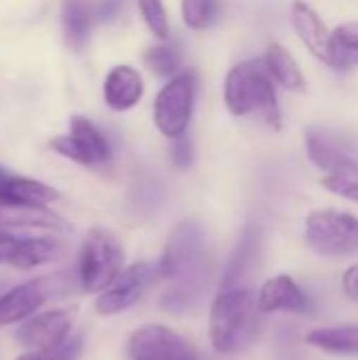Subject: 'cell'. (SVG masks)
Listing matches in <instances>:
<instances>
[{"label": "cell", "mask_w": 358, "mask_h": 360, "mask_svg": "<svg viewBox=\"0 0 358 360\" xmlns=\"http://www.w3.org/2000/svg\"><path fill=\"white\" fill-rule=\"evenodd\" d=\"M156 268L158 278L171 283L162 297V306L173 312L192 308L207 291L213 268L211 243L205 226L194 219L177 224Z\"/></svg>", "instance_id": "obj_1"}, {"label": "cell", "mask_w": 358, "mask_h": 360, "mask_svg": "<svg viewBox=\"0 0 358 360\" xmlns=\"http://www.w3.org/2000/svg\"><path fill=\"white\" fill-rule=\"evenodd\" d=\"M257 300L249 287L222 289L209 312V338L217 352L234 354L245 348L257 331Z\"/></svg>", "instance_id": "obj_2"}, {"label": "cell", "mask_w": 358, "mask_h": 360, "mask_svg": "<svg viewBox=\"0 0 358 360\" xmlns=\"http://www.w3.org/2000/svg\"><path fill=\"white\" fill-rule=\"evenodd\" d=\"M224 99L230 114L249 116L257 112L272 129H281L274 78L270 76L264 59H247L236 63L226 76Z\"/></svg>", "instance_id": "obj_3"}, {"label": "cell", "mask_w": 358, "mask_h": 360, "mask_svg": "<svg viewBox=\"0 0 358 360\" xmlns=\"http://www.w3.org/2000/svg\"><path fill=\"white\" fill-rule=\"evenodd\" d=\"M122 243L108 228H93L82 240L78 255V283L87 293L106 291L122 272Z\"/></svg>", "instance_id": "obj_4"}, {"label": "cell", "mask_w": 358, "mask_h": 360, "mask_svg": "<svg viewBox=\"0 0 358 360\" xmlns=\"http://www.w3.org/2000/svg\"><path fill=\"white\" fill-rule=\"evenodd\" d=\"M198 91V76L194 70H184L175 74L156 95L154 99V124L156 129L175 139L188 131L194 101Z\"/></svg>", "instance_id": "obj_5"}, {"label": "cell", "mask_w": 358, "mask_h": 360, "mask_svg": "<svg viewBox=\"0 0 358 360\" xmlns=\"http://www.w3.org/2000/svg\"><path fill=\"white\" fill-rule=\"evenodd\" d=\"M306 243L312 251L325 257H344L358 251V217L321 209L306 219Z\"/></svg>", "instance_id": "obj_6"}, {"label": "cell", "mask_w": 358, "mask_h": 360, "mask_svg": "<svg viewBox=\"0 0 358 360\" xmlns=\"http://www.w3.org/2000/svg\"><path fill=\"white\" fill-rule=\"evenodd\" d=\"M70 289H72V278L68 274L42 276L11 287L0 297V325L4 327V325L27 321L49 297H59Z\"/></svg>", "instance_id": "obj_7"}, {"label": "cell", "mask_w": 358, "mask_h": 360, "mask_svg": "<svg viewBox=\"0 0 358 360\" xmlns=\"http://www.w3.org/2000/svg\"><path fill=\"white\" fill-rule=\"evenodd\" d=\"M51 150L59 156H65L78 165L97 167L110 160V143L101 131L84 116H72L70 133L57 135L49 141Z\"/></svg>", "instance_id": "obj_8"}, {"label": "cell", "mask_w": 358, "mask_h": 360, "mask_svg": "<svg viewBox=\"0 0 358 360\" xmlns=\"http://www.w3.org/2000/svg\"><path fill=\"white\" fill-rule=\"evenodd\" d=\"M306 152L319 169L329 173L358 169V143L350 135L333 129H308Z\"/></svg>", "instance_id": "obj_9"}, {"label": "cell", "mask_w": 358, "mask_h": 360, "mask_svg": "<svg viewBox=\"0 0 358 360\" xmlns=\"http://www.w3.org/2000/svg\"><path fill=\"white\" fill-rule=\"evenodd\" d=\"M156 276H158V268L148 262L129 266L116 276V281L106 291L99 293V297L95 300V310L101 316L124 312L146 293V289L152 285Z\"/></svg>", "instance_id": "obj_10"}, {"label": "cell", "mask_w": 358, "mask_h": 360, "mask_svg": "<svg viewBox=\"0 0 358 360\" xmlns=\"http://www.w3.org/2000/svg\"><path fill=\"white\" fill-rule=\"evenodd\" d=\"M131 360H196V350L173 329L148 325L137 329L127 344Z\"/></svg>", "instance_id": "obj_11"}, {"label": "cell", "mask_w": 358, "mask_h": 360, "mask_svg": "<svg viewBox=\"0 0 358 360\" xmlns=\"http://www.w3.org/2000/svg\"><path fill=\"white\" fill-rule=\"evenodd\" d=\"M76 321V308H57L40 312L21 323L15 340L27 350L55 348L70 340L72 325Z\"/></svg>", "instance_id": "obj_12"}, {"label": "cell", "mask_w": 358, "mask_h": 360, "mask_svg": "<svg viewBox=\"0 0 358 360\" xmlns=\"http://www.w3.org/2000/svg\"><path fill=\"white\" fill-rule=\"evenodd\" d=\"M257 308L262 314H272L279 310L306 312L310 308V302L291 276L279 274L262 285L257 295Z\"/></svg>", "instance_id": "obj_13"}, {"label": "cell", "mask_w": 358, "mask_h": 360, "mask_svg": "<svg viewBox=\"0 0 358 360\" xmlns=\"http://www.w3.org/2000/svg\"><path fill=\"white\" fill-rule=\"evenodd\" d=\"M59 200V192L42 181L8 177L0 171V207H49Z\"/></svg>", "instance_id": "obj_14"}, {"label": "cell", "mask_w": 358, "mask_h": 360, "mask_svg": "<svg viewBox=\"0 0 358 360\" xmlns=\"http://www.w3.org/2000/svg\"><path fill=\"white\" fill-rule=\"evenodd\" d=\"M143 95V80L131 65H116L103 82V99L114 112H127L139 103Z\"/></svg>", "instance_id": "obj_15"}, {"label": "cell", "mask_w": 358, "mask_h": 360, "mask_svg": "<svg viewBox=\"0 0 358 360\" xmlns=\"http://www.w3.org/2000/svg\"><path fill=\"white\" fill-rule=\"evenodd\" d=\"M291 21L300 36V40L308 46L312 55L327 63V49H329V34L321 15L306 2L295 0L291 6Z\"/></svg>", "instance_id": "obj_16"}, {"label": "cell", "mask_w": 358, "mask_h": 360, "mask_svg": "<svg viewBox=\"0 0 358 360\" xmlns=\"http://www.w3.org/2000/svg\"><path fill=\"white\" fill-rule=\"evenodd\" d=\"M0 228L68 232L70 224L46 207H0Z\"/></svg>", "instance_id": "obj_17"}, {"label": "cell", "mask_w": 358, "mask_h": 360, "mask_svg": "<svg viewBox=\"0 0 358 360\" xmlns=\"http://www.w3.org/2000/svg\"><path fill=\"white\" fill-rule=\"evenodd\" d=\"M264 63L268 65V72L274 78V82L281 84L283 89H287L291 93H304L306 91V78L302 74V68L295 61V57L283 44L272 42L266 51Z\"/></svg>", "instance_id": "obj_18"}, {"label": "cell", "mask_w": 358, "mask_h": 360, "mask_svg": "<svg viewBox=\"0 0 358 360\" xmlns=\"http://www.w3.org/2000/svg\"><path fill=\"white\" fill-rule=\"evenodd\" d=\"M327 65L340 72H348L358 65V21L338 25L329 34Z\"/></svg>", "instance_id": "obj_19"}, {"label": "cell", "mask_w": 358, "mask_h": 360, "mask_svg": "<svg viewBox=\"0 0 358 360\" xmlns=\"http://www.w3.org/2000/svg\"><path fill=\"white\" fill-rule=\"evenodd\" d=\"M61 19H63V32H65L68 44L76 51L84 49L89 42L91 30L97 21L89 0H65Z\"/></svg>", "instance_id": "obj_20"}, {"label": "cell", "mask_w": 358, "mask_h": 360, "mask_svg": "<svg viewBox=\"0 0 358 360\" xmlns=\"http://www.w3.org/2000/svg\"><path fill=\"white\" fill-rule=\"evenodd\" d=\"M59 255H61V245L57 238H49V236L21 238L17 255L11 266L17 270H32V268L51 264Z\"/></svg>", "instance_id": "obj_21"}, {"label": "cell", "mask_w": 358, "mask_h": 360, "mask_svg": "<svg viewBox=\"0 0 358 360\" xmlns=\"http://www.w3.org/2000/svg\"><path fill=\"white\" fill-rule=\"evenodd\" d=\"M306 342L333 354H358V325L314 329L306 335Z\"/></svg>", "instance_id": "obj_22"}, {"label": "cell", "mask_w": 358, "mask_h": 360, "mask_svg": "<svg viewBox=\"0 0 358 360\" xmlns=\"http://www.w3.org/2000/svg\"><path fill=\"white\" fill-rule=\"evenodd\" d=\"M257 247H260V236H257V230H247L230 266H228V272L224 276V283H222V289H232V287H245L243 281L245 276L251 272L253 264H255V257H257Z\"/></svg>", "instance_id": "obj_23"}, {"label": "cell", "mask_w": 358, "mask_h": 360, "mask_svg": "<svg viewBox=\"0 0 358 360\" xmlns=\"http://www.w3.org/2000/svg\"><path fill=\"white\" fill-rule=\"evenodd\" d=\"M143 61L156 76H171V74H175L179 70V65L184 61V55H181L179 44L162 42V44H156L152 49H148V53L143 55Z\"/></svg>", "instance_id": "obj_24"}, {"label": "cell", "mask_w": 358, "mask_h": 360, "mask_svg": "<svg viewBox=\"0 0 358 360\" xmlns=\"http://www.w3.org/2000/svg\"><path fill=\"white\" fill-rule=\"evenodd\" d=\"M181 17L192 30H207L219 19V0H181Z\"/></svg>", "instance_id": "obj_25"}, {"label": "cell", "mask_w": 358, "mask_h": 360, "mask_svg": "<svg viewBox=\"0 0 358 360\" xmlns=\"http://www.w3.org/2000/svg\"><path fill=\"white\" fill-rule=\"evenodd\" d=\"M137 4H139V13H141L146 25L150 27V32L156 38L167 40L171 25H169V17H167L162 0H137Z\"/></svg>", "instance_id": "obj_26"}, {"label": "cell", "mask_w": 358, "mask_h": 360, "mask_svg": "<svg viewBox=\"0 0 358 360\" xmlns=\"http://www.w3.org/2000/svg\"><path fill=\"white\" fill-rule=\"evenodd\" d=\"M82 338H70L68 342L55 346V348H46V350H27L25 354L17 356L15 360H76L82 354Z\"/></svg>", "instance_id": "obj_27"}, {"label": "cell", "mask_w": 358, "mask_h": 360, "mask_svg": "<svg viewBox=\"0 0 358 360\" xmlns=\"http://www.w3.org/2000/svg\"><path fill=\"white\" fill-rule=\"evenodd\" d=\"M323 186L348 200L358 202V169H348V171H338V173H329L327 177H323Z\"/></svg>", "instance_id": "obj_28"}, {"label": "cell", "mask_w": 358, "mask_h": 360, "mask_svg": "<svg viewBox=\"0 0 358 360\" xmlns=\"http://www.w3.org/2000/svg\"><path fill=\"white\" fill-rule=\"evenodd\" d=\"M171 162L177 169H188L194 162V146H192V139L186 133L175 137L173 148H171Z\"/></svg>", "instance_id": "obj_29"}, {"label": "cell", "mask_w": 358, "mask_h": 360, "mask_svg": "<svg viewBox=\"0 0 358 360\" xmlns=\"http://www.w3.org/2000/svg\"><path fill=\"white\" fill-rule=\"evenodd\" d=\"M19 243H21L19 236L11 234L6 228H0V264H8V266L13 264Z\"/></svg>", "instance_id": "obj_30"}, {"label": "cell", "mask_w": 358, "mask_h": 360, "mask_svg": "<svg viewBox=\"0 0 358 360\" xmlns=\"http://www.w3.org/2000/svg\"><path fill=\"white\" fill-rule=\"evenodd\" d=\"M342 289L344 293L352 300V302H358V264L350 266L344 276H342Z\"/></svg>", "instance_id": "obj_31"}, {"label": "cell", "mask_w": 358, "mask_h": 360, "mask_svg": "<svg viewBox=\"0 0 358 360\" xmlns=\"http://www.w3.org/2000/svg\"><path fill=\"white\" fill-rule=\"evenodd\" d=\"M8 289H11V287H8V285H6L4 281H0V297H2V295H4V293L8 291Z\"/></svg>", "instance_id": "obj_32"}]
</instances>
